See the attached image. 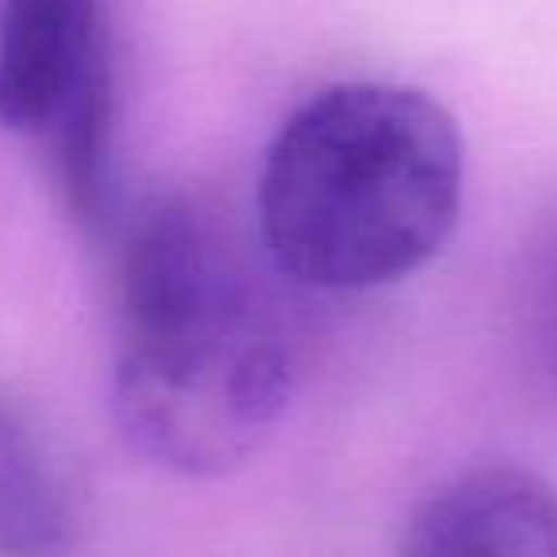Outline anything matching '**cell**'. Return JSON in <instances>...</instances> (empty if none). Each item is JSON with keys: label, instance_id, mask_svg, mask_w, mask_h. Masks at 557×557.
<instances>
[{"label": "cell", "instance_id": "1", "mask_svg": "<svg viewBox=\"0 0 557 557\" xmlns=\"http://www.w3.org/2000/svg\"><path fill=\"white\" fill-rule=\"evenodd\" d=\"M295 394V348L218 222L191 199H157L119 252L115 420L172 473L240 466Z\"/></svg>", "mask_w": 557, "mask_h": 557}, {"label": "cell", "instance_id": "2", "mask_svg": "<svg viewBox=\"0 0 557 557\" xmlns=\"http://www.w3.org/2000/svg\"><path fill=\"white\" fill-rule=\"evenodd\" d=\"M458 123L420 88L348 81L275 131L260 172L271 263L325 295L394 287L443 252L462 214Z\"/></svg>", "mask_w": 557, "mask_h": 557}, {"label": "cell", "instance_id": "3", "mask_svg": "<svg viewBox=\"0 0 557 557\" xmlns=\"http://www.w3.org/2000/svg\"><path fill=\"white\" fill-rule=\"evenodd\" d=\"M397 557H557V485L511 462L470 466L417 504Z\"/></svg>", "mask_w": 557, "mask_h": 557}, {"label": "cell", "instance_id": "4", "mask_svg": "<svg viewBox=\"0 0 557 557\" xmlns=\"http://www.w3.org/2000/svg\"><path fill=\"white\" fill-rule=\"evenodd\" d=\"M81 527L70 458L32 409L0 394V557H70Z\"/></svg>", "mask_w": 557, "mask_h": 557}, {"label": "cell", "instance_id": "5", "mask_svg": "<svg viewBox=\"0 0 557 557\" xmlns=\"http://www.w3.org/2000/svg\"><path fill=\"white\" fill-rule=\"evenodd\" d=\"M516 318L527 371L542 394L557 401V218H549L527 248Z\"/></svg>", "mask_w": 557, "mask_h": 557}]
</instances>
